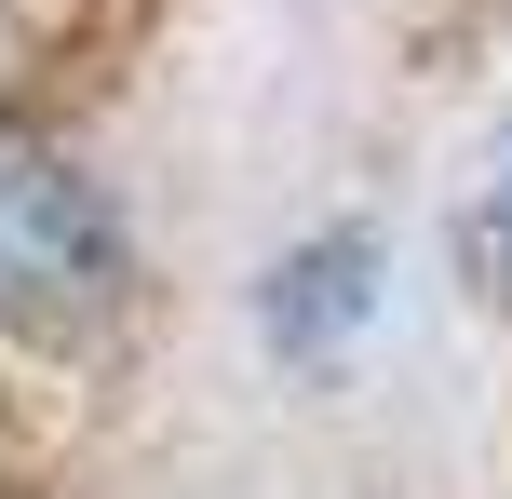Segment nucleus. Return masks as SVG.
<instances>
[{"label":"nucleus","instance_id":"4","mask_svg":"<svg viewBox=\"0 0 512 499\" xmlns=\"http://www.w3.org/2000/svg\"><path fill=\"white\" fill-rule=\"evenodd\" d=\"M14 54H27V27H14V0H0V81H14Z\"/></svg>","mask_w":512,"mask_h":499},{"label":"nucleus","instance_id":"3","mask_svg":"<svg viewBox=\"0 0 512 499\" xmlns=\"http://www.w3.org/2000/svg\"><path fill=\"white\" fill-rule=\"evenodd\" d=\"M459 284H472V297H486V311L512 324V135H499L486 189L459 203Z\"/></svg>","mask_w":512,"mask_h":499},{"label":"nucleus","instance_id":"1","mask_svg":"<svg viewBox=\"0 0 512 499\" xmlns=\"http://www.w3.org/2000/svg\"><path fill=\"white\" fill-rule=\"evenodd\" d=\"M122 311V203L41 135H0V338L81 351Z\"/></svg>","mask_w":512,"mask_h":499},{"label":"nucleus","instance_id":"2","mask_svg":"<svg viewBox=\"0 0 512 499\" xmlns=\"http://www.w3.org/2000/svg\"><path fill=\"white\" fill-rule=\"evenodd\" d=\"M364 311H378V230H324V243H297V257L270 270V297H256V324H270L283 365H324Z\"/></svg>","mask_w":512,"mask_h":499}]
</instances>
